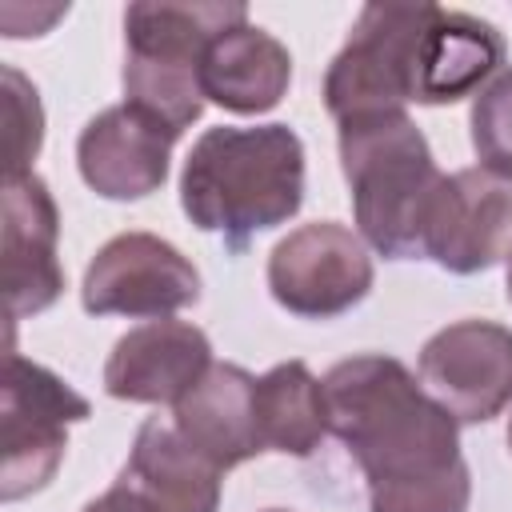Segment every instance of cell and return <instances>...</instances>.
<instances>
[{
	"instance_id": "6da1fadb",
	"label": "cell",
	"mask_w": 512,
	"mask_h": 512,
	"mask_svg": "<svg viewBox=\"0 0 512 512\" xmlns=\"http://www.w3.org/2000/svg\"><path fill=\"white\" fill-rule=\"evenodd\" d=\"M328 432L368 480V512H468L460 424L396 356L364 352L324 376Z\"/></svg>"
},
{
	"instance_id": "7a4b0ae2",
	"label": "cell",
	"mask_w": 512,
	"mask_h": 512,
	"mask_svg": "<svg viewBox=\"0 0 512 512\" xmlns=\"http://www.w3.org/2000/svg\"><path fill=\"white\" fill-rule=\"evenodd\" d=\"M304 204V144L288 124L208 128L180 172V208L240 256L256 232L288 224Z\"/></svg>"
},
{
	"instance_id": "3957f363",
	"label": "cell",
	"mask_w": 512,
	"mask_h": 512,
	"mask_svg": "<svg viewBox=\"0 0 512 512\" xmlns=\"http://www.w3.org/2000/svg\"><path fill=\"white\" fill-rule=\"evenodd\" d=\"M340 172L352 192L360 240L388 260L424 256L428 220L444 188V172L408 112L336 124Z\"/></svg>"
},
{
	"instance_id": "277c9868",
	"label": "cell",
	"mask_w": 512,
	"mask_h": 512,
	"mask_svg": "<svg viewBox=\"0 0 512 512\" xmlns=\"http://www.w3.org/2000/svg\"><path fill=\"white\" fill-rule=\"evenodd\" d=\"M244 4L140 0L124 8V104L156 116L176 136L204 112L200 64L208 44L244 24Z\"/></svg>"
},
{
	"instance_id": "5b68a950",
	"label": "cell",
	"mask_w": 512,
	"mask_h": 512,
	"mask_svg": "<svg viewBox=\"0 0 512 512\" xmlns=\"http://www.w3.org/2000/svg\"><path fill=\"white\" fill-rule=\"evenodd\" d=\"M440 4H364L324 72V108L336 124L404 112L416 88L420 40Z\"/></svg>"
},
{
	"instance_id": "8992f818",
	"label": "cell",
	"mask_w": 512,
	"mask_h": 512,
	"mask_svg": "<svg viewBox=\"0 0 512 512\" xmlns=\"http://www.w3.org/2000/svg\"><path fill=\"white\" fill-rule=\"evenodd\" d=\"M92 416V404L52 368L8 352L4 360V412H0V500L40 492L68 448V424Z\"/></svg>"
},
{
	"instance_id": "52a82bcc",
	"label": "cell",
	"mask_w": 512,
	"mask_h": 512,
	"mask_svg": "<svg viewBox=\"0 0 512 512\" xmlns=\"http://www.w3.org/2000/svg\"><path fill=\"white\" fill-rule=\"evenodd\" d=\"M372 280L376 268L364 240L336 220L300 224L268 252L272 300L304 320H332L356 308L372 292Z\"/></svg>"
},
{
	"instance_id": "ba28073f",
	"label": "cell",
	"mask_w": 512,
	"mask_h": 512,
	"mask_svg": "<svg viewBox=\"0 0 512 512\" xmlns=\"http://www.w3.org/2000/svg\"><path fill=\"white\" fill-rule=\"evenodd\" d=\"M200 300L196 264L156 232H120L96 248L80 280V304L92 316L164 320Z\"/></svg>"
},
{
	"instance_id": "9c48e42d",
	"label": "cell",
	"mask_w": 512,
	"mask_h": 512,
	"mask_svg": "<svg viewBox=\"0 0 512 512\" xmlns=\"http://www.w3.org/2000/svg\"><path fill=\"white\" fill-rule=\"evenodd\" d=\"M416 376L456 424H488L512 404V328L456 320L424 340Z\"/></svg>"
},
{
	"instance_id": "30bf717a",
	"label": "cell",
	"mask_w": 512,
	"mask_h": 512,
	"mask_svg": "<svg viewBox=\"0 0 512 512\" xmlns=\"http://www.w3.org/2000/svg\"><path fill=\"white\" fill-rule=\"evenodd\" d=\"M220 468L184 444L172 420H144L120 476L80 512H216Z\"/></svg>"
},
{
	"instance_id": "8fae6325",
	"label": "cell",
	"mask_w": 512,
	"mask_h": 512,
	"mask_svg": "<svg viewBox=\"0 0 512 512\" xmlns=\"http://www.w3.org/2000/svg\"><path fill=\"white\" fill-rule=\"evenodd\" d=\"M60 212L48 184L36 172L4 176L0 196V280L8 320L52 308L64 292V268L56 260Z\"/></svg>"
},
{
	"instance_id": "7c38bea8",
	"label": "cell",
	"mask_w": 512,
	"mask_h": 512,
	"mask_svg": "<svg viewBox=\"0 0 512 512\" xmlns=\"http://www.w3.org/2000/svg\"><path fill=\"white\" fill-rule=\"evenodd\" d=\"M424 256L452 276H476L512 256V180L488 168L444 176L436 196Z\"/></svg>"
},
{
	"instance_id": "4fadbf2b",
	"label": "cell",
	"mask_w": 512,
	"mask_h": 512,
	"mask_svg": "<svg viewBox=\"0 0 512 512\" xmlns=\"http://www.w3.org/2000/svg\"><path fill=\"white\" fill-rule=\"evenodd\" d=\"M176 140L180 136L156 116L132 104H112L80 128V180L104 200H144L156 188H164Z\"/></svg>"
},
{
	"instance_id": "5bb4252c",
	"label": "cell",
	"mask_w": 512,
	"mask_h": 512,
	"mask_svg": "<svg viewBox=\"0 0 512 512\" xmlns=\"http://www.w3.org/2000/svg\"><path fill=\"white\" fill-rule=\"evenodd\" d=\"M204 328L188 320H148L128 328L104 360V392L128 404H180L212 368Z\"/></svg>"
},
{
	"instance_id": "9a60e30c",
	"label": "cell",
	"mask_w": 512,
	"mask_h": 512,
	"mask_svg": "<svg viewBox=\"0 0 512 512\" xmlns=\"http://www.w3.org/2000/svg\"><path fill=\"white\" fill-rule=\"evenodd\" d=\"M172 424L192 452L228 472L264 452L256 428V376L240 364H212L200 384L172 404Z\"/></svg>"
},
{
	"instance_id": "2e32d148",
	"label": "cell",
	"mask_w": 512,
	"mask_h": 512,
	"mask_svg": "<svg viewBox=\"0 0 512 512\" xmlns=\"http://www.w3.org/2000/svg\"><path fill=\"white\" fill-rule=\"evenodd\" d=\"M288 84H292V52L272 32L248 20L220 32L200 64L204 100L236 116L272 112L288 96Z\"/></svg>"
},
{
	"instance_id": "e0dca14e",
	"label": "cell",
	"mask_w": 512,
	"mask_h": 512,
	"mask_svg": "<svg viewBox=\"0 0 512 512\" xmlns=\"http://www.w3.org/2000/svg\"><path fill=\"white\" fill-rule=\"evenodd\" d=\"M504 36L496 24L456 12V8H436L424 40H420V60H416V104H452L464 96H476L504 64Z\"/></svg>"
},
{
	"instance_id": "ac0fdd59",
	"label": "cell",
	"mask_w": 512,
	"mask_h": 512,
	"mask_svg": "<svg viewBox=\"0 0 512 512\" xmlns=\"http://www.w3.org/2000/svg\"><path fill=\"white\" fill-rule=\"evenodd\" d=\"M256 428L264 452L312 456L328 436L324 380H316L304 360H284L256 376Z\"/></svg>"
},
{
	"instance_id": "d6986e66",
	"label": "cell",
	"mask_w": 512,
	"mask_h": 512,
	"mask_svg": "<svg viewBox=\"0 0 512 512\" xmlns=\"http://www.w3.org/2000/svg\"><path fill=\"white\" fill-rule=\"evenodd\" d=\"M468 128H472V152L480 168L512 180V64L500 68L472 96Z\"/></svg>"
},
{
	"instance_id": "ffe728a7",
	"label": "cell",
	"mask_w": 512,
	"mask_h": 512,
	"mask_svg": "<svg viewBox=\"0 0 512 512\" xmlns=\"http://www.w3.org/2000/svg\"><path fill=\"white\" fill-rule=\"evenodd\" d=\"M4 116H8V176L32 172V160L44 140V108L36 84L4 64Z\"/></svg>"
},
{
	"instance_id": "44dd1931",
	"label": "cell",
	"mask_w": 512,
	"mask_h": 512,
	"mask_svg": "<svg viewBox=\"0 0 512 512\" xmlns=\"http://www.w3.org/2000/svg\"><path fill=\"white\" fill-rule=\"evenodd\" d=\"M508 304H512V256H508Z\"/></svg>"
},
{
	"instance_id": "7402d4cb",
	"label": "cell",
	"mask_w": 512,
	"mask_h": 512,
	"mask_svg": "<svg viewBox=\"0 0 512 512\" xmlns=\"http://www.w3.org/2000/svg\"><path fill=\"white\" fill-rule=\"evenodd\" d=\"M504 440H508V452H512V416H508V432H504Z\"/></svg>"
},
{
	"instance_id": "603a6c76",
	"label": "cell",
	"mask_w": 512,
	"mask_h": 512,
	"mask_svg": "<svg viewBox=\"0 0 512 512\" xmlns=\"http://www.w3.org/2000/svg\"><path fill=\"white\" fill-rule=\"evenodd\" d=\"M264 512H284V508H264Z\"/></svg>"
}]
</instances>
